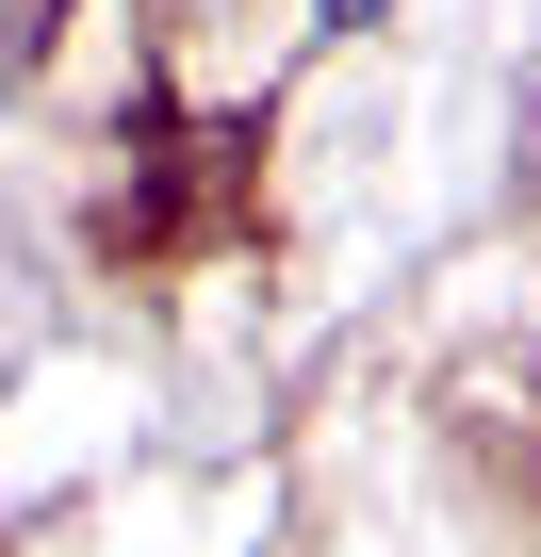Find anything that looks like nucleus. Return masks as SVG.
<instances>
[{"instance_id": "f257e3e1", "label": "nucleus", "mask_w": 541, "mask_h": 557, "mask_svg": "<svg viewBox=\"0 0 541 557\" xmlns=\"http://www.w3.org/2000/svg\"><path fill=\"white\" fill-rule=\"evenodd\" d=\"M361 17H378V0H329V34H361Z\"/></svg>"}]
</instances>
